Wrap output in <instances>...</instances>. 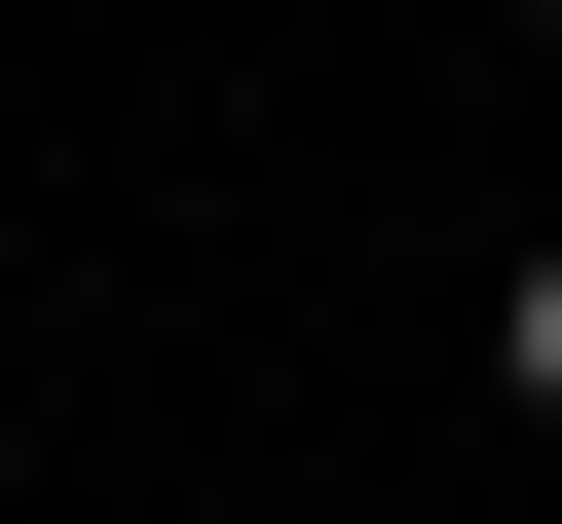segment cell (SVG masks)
Segmentation results:
<instances>
[{
	"label": "cell",
	"instance_id": "1",
	"mask_svg": "<svg viewBox=\"0 0 562 524\" xmlns=\"http://www.w3.org/2000/svg\"><path fill=\"white\" fill-rule=\"evenodd\" d=\"M487 375H525V412H562V262H525V300H487Z\"/></svg>",
	"mask_w": 562,
	"mask_h": 524
}]
</instances>
